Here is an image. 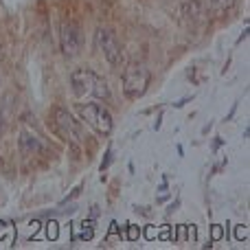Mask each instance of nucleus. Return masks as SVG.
<instances>
[{"mask_svg":"<svg viewBox=\"0 0 250 250\" xmlns=\"http://www.w3.org/2000/svg\"><path fill=\"white\" fill-rule=\"evenodd\" d=\"M70 83H73L75 97L83 99V97H95V99H110V88L95 70L90 68H77L70 75Z\"/></svg>","mask_w":250,"mask_h":250,"instance_id":"f257e3e1","label":"nucleus"},{"mask_svg":"<svg viewBox=\"0 0 250 250\" xmlns=\"http://www.w3.org/2000/svg\"><path fill=\"white\" fill-rule=\"evenodd\" d=\"M151 82L149 68H145L143 64H129L123 70V95L127 99H138L147 92Z\"/></svg>","mask_w":250,"mask_h":250,"instance_id":"f03ea898","label":"nucleus"},{"mask_svg":"<svg viewBox=\"0 0 250 250\" xmlns=\"http://www.w3.org/2000/svg\"><path fill=\"white\" fill-rule=\"evenodd\" d=\"M79 114H82V119L86 121L90 127H95L99 134H104V136H108L110 132H112L114 127V121H112V114H110V110L105 108V105L97 104V101H92V104H86V105H79Z\"/></svg>","mask_w":250,"mask_h":250,"instance_id":"7ed1b4c3","label":"nucleus"},{"mask_svg":"<svg viewBox=\"0 0 250 250\" xmlns=\"http://www.w3.org/2000/svg\"><path fill=\"white\" fill-rule=\"evenodd\" d=\"M97 46L104 53V57L108 60V64L112 66H121L123 64V48L121 42H119L114 29L110 26H99L97 29Z\"/></svg>","mask_w":250,"mask_h":250,"instance_id":"20e7f679","label":"nucleus"},{"mask_svg":"<svg viewBox=\"0 0 250 250\" xmlns=\"http://www.w3.org/2000/svg\"><path fill=\"white\" fill-rule=\"evenodd\" d=\"M60 46L66 57H75L82 51V29L73 22H64L60 31Z\"/></svg>","mask_w":250,"mask_h":250,"instance_id":"39448f33","label":"nucleus"},{"mask_svg":"<svg viewBox=\"0 0 250 250\" xmlns=\"http://www.w3.org/2000/svg\"><path fill=\"white\" fill-rule=\"evenodd\" d=\"M53 117H55V125L60 127V132L64 136H68L73 143H82L83 138V127L79 121H75V117L64 108H55L53 110Z\"/></svg>","mask_w":250,"mask_h":250,"instance_id":"423d86ee","label":"nucleus"},{"mask_svg":"<svg viewBox=\"0 0 250 250\" xmlns=\"http://www.w3.org/2000/svg\"><path fill=\"white\" fill-rule=\"evenodd\" d=\"M204 11H207V7H204L202 0H187L185 4L180 7V13L187 18V20H200V18L204 16Z\"/></svg>","mask_w":250,"mask_h":250,"instance_id":"0eeeda50","label":"nucleus"},{"mask_svg":"<svg viewBox=\"0 0 250 250\" xmlns=\"http://www.w3.org/2000/svg\"><path fill=\"white\" fill-rule=\"evenodd\" d=\"M235 7V0H208V11L213 16H226Z\"/></svg>","mask_w":250,"mask_h":250,"instance_id":"6e6552de","label":"nucleus"},{"mask_svg":"<svg viewBox=\"0 0 250 250\" xmlns=\"http://www.w3.org/2000/svg\"><path fill=\"white\" fill-rule=\"evenodd\" d=\"M20 149L24 151V154H29V151H38L40 149V141L35 136H31V134H22L20 138Z\"/></svg>","mask_w":250,"mask_h":250,"instance_id":"1a4fd4ad","label":"nucleus"},{"mask_svg":"<svg viewBox=\"0 0 250 250\" xmlns=\"http://www.w3.org/2000/svg\"><path fill=\"white\" fill-rule=\"evenodd\" d=\"M92 233H95V224H92V222H82V233L75 239H90Z\"/></svg>","mask_w":250,"mask_h":250,"instance_id":"9d476101","label":"nucleus"},{"mask_svg":"<svg viewBox=\"0 0 250 250\" xmlns=\"http://www.w3.org/2000/svg\"><path fill=\"white\" fill-rule=\"evenodd\" d=\"M57 235H60V224H57L55 220H51V222L46 224V237L51 239V242H55Z\"/></svg>","mask_w":250,"mask_h":250,"instance_id":"9b49d317","label":"nucleus"},{"mask_svg":"<svg viewBox=\"0 0 250 250\" xmlns=\"http://www.w3.org/2000/svg\"><path fill=\"white\" fill-rule=\"evenodd\" d=\"M138 237H141V230H138L136 226L129 224V226H127V239H129V242H136Z\"/></svg>","mask_w":250,"mask_h":250,"instance_id":"f8f14e48","label":"nucleus"},{"mask_svg":"<svg viewBox=\"0 0 250 250\" xmlns=\"http://www.w3.org/2000/svg\"><path fill=\"white\" fill-rule=\"evenodd\" d=\"M235 235H237V239H239V242H244V239H246L248 237V229H246V226H235Z\"/></svg>","mask_w":250,"mask_h":250,"instance_id":"ddd939ff","label":"nucleus"},{"mask_svg":"<svg viewBox=\"0 0 250 250\" xmlns=\"http://www.w3.org/2000/svg\"><path fill=\"white\" fill-rule=\"evenodd\" d=\"M222 237H224V230H222L220 224H215V226H213V239L217 242V239H222Z\"/></svg>","mask_w":250,"mask_h":250,"instance_id":"4468645a","label":"nucleus"},{"mask_svg":"<svg viewBox=\"0 0 250 250\" xmlns=\"http://www.w3.org/2000/svg\"><path fill=\"white\" fill-rule=\"evenodd\" d=\"M156 235H158V229H154V226H149V229H147V239H154Z\"/></svg>","mask_w":250,"mask_h":250,"instance_id":"2eb2a0df","label":"nucleus"},{"mask_svg":"<svg viewBox=\"0 0 250 250\" xmlns=\"http://www.w3.org/2000/svg\"><path fill=\"white\" fill-rule=\"evenodd\" d=\"M189 239H195V229L193 226H189Z\"/></svg>","mask_w":250,"mask_h":250,"instance_id":"dca6fc26","label":"nucleus"},{"mask_svg":"<svg viewBox=\"0 0 250 250\" xmlns=\"http://www.w3.org/2000/svg\"><path fill=\"white\" fill-rule=\"evenodd\" d=\"M2 229H4V224H2V222H0V237H2Z\"/></svg>","mask_w":250,"mask_h":250,"instance_id":"f3484780","label":"nucleus"}]
</instances>
